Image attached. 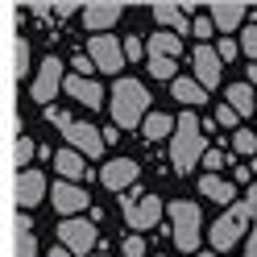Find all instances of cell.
<instances>
[{"instance_id": "obj_1", "label": "cell", "mask_w": 257, "mask_h": 257, "mask_svg": "<svg viewBox=\"0 0 257 257\" xmlns=\"http://www.w3.org/2000/svg\"><path fill=\"white\" fill-rule=\"evenodd\" d=\"M207 158V133H203V120H195V112H183L179 128L170 137V162L174 170H195V162Z\"/></svg>"}, {"instance_id": "obj_2", "label": "cell", "mask_w": 257, "mask_h": 257, "mask_svg": "<svg viewBox=\"0 0 257 257\" xmlns=\"http://www.w3.org/2000/svg\"><path fill=\"white\" fill-rule=\"evenodd\" d=\"M146 116H150V91L137 79H116L112 83V120L120 128H133L146 124Z\"/></svg>"}, {"instance_id": "obj_3", "label": "cell", "mask_w": 257, "mask_h": 257, "mask_svg": "<svg viewBox=\"0 0 257 257\" xmlns=\"http://www.w3.org/2000/svg\"><path fill=\"white\" fill-rule=\"evenodd\" d=\"M170 224H174V245H179L183 253H195V245H199V224H203V216H199V207L191 203V199H170Z\"/></svg>"}, {"instance_id": "obj_4", "label": "cell", "mask_w": 257, "mask_h": 257, "mask_svg": "<svg viewBox=\"0 0 257 257\" xmlns=\"http://www.w3.org/2000/svg\"><path fill=\"white\" fill-rule=\"evenodd\" d=\"M257 212V207L249 203V199H240V203H232L228 207V216H220L216 224H212V249H232L236 240H240V228H245V220Z\"/></svg>"}, {"instance_id": "obj_5", "label": "cell", "mask_w": 257, "mask_h": 257, "mask_svg": "<svg viewBox=\"0 0 257 257\" xmlns=\"http://www.w3.org/2000/svg\"><path fill=\"white\" fill-rule=\"evenodd\" d=\"M87 58L95 62V71L120 75V67H124V42H116L112 34H95V38L87 42Z\"/></svg>"}, {"instance_id": "obj_6", "label": "cell", "mask_w": 257, "mask_h": 257, "mask_svg": "<svg viewBox=\"0 0 257 257\" xmlns=\"http://www.w3.org/2000/svg\"><path fill=\"white\" fill-rule=\"evenodd\" d=\"M120 212H124V220H128V228L146 232V228H154V224L162 220V199H158V195H141V199H120Z\"/></svg>"}, {"instance_id": "obj_7", "label": "cell", "mask_w": 257, "mask_h": 257, "mask_svg": "<svg viewBox=\"0 0 257 257\" xmlns=\"http://www.w3.org/2000/svg\"><path fill=\"white\" fill-rule=\"evenodd\" d=\"M62 137H67L71 150H79L83 158H100L104 146H108V141L100 137V128H95V124H83V120H71L67 128H62Z\"/></svg>"}, {"instance_id": "obj_8", "label": "cell", "mask_w": 257, "mask_h": 257, "mask_svg": "<svg viewBox=\"0 0 257 257\" xmlns=\"http://www.w3.org/2000/svg\"><path fill=\"white\" fill-rule=\"evenodd\" d=\"M58 245L62 249H71V253H87L95 245V224L91 220H62L58 224Z\"/></svg>"}, {"instance_id": "obj_9", "label": "cell", "mask_w": 257, "mask_h": 257, "mask_svg": "<svg viewBox=\"0 0 257 257\" xmlns=\"http://www.w3.org/2000/svg\"><path fill=\"white\" fill-rule=\"evenodd\" d=\"M50 199H54V207H58V216L75 220V216L87 207V191L79 187V183H62V179H58V187L50 191Z\"/></svg>"}, {"instance_id": "obj_10", "label": "cell", "mask_w": 257, "mask_h": 257, "mask_svg": "<svg viewBox=\"0 0 257 257\" xmlns=\"http://www.w3.org/2000/svg\"><path fill=\"white\" fill-rule=\"evenodd\" d=\"M137 174H141V166L133 162V158H116V162H108V166L100 170V183H104L108 191H124V187L137 183Z\"/></svg>"}, {"instance_id": "obj_11", "label": "cell", "mask_w": 257, "mask_h": 257, "mask_svg": "<svg viewBox=\"0 0 257 257\" xmlns=\"http://www.w3.org/2000/svg\"><path fill=\"white\" fill-rule=\"evenodd\" d=\"M62 83V62L50 54V58H42V67H38V79H34V100H54V91Z\"/></svg>"}, {"instance_id": "obj_12", "label": "cell", "mask_w": 257, "mask_h": 257, "mask_svg": "<svg viewBox=\"0 0 257 257\" xmlns=\"http://www.w3.org/2000/svg\"><path fill=\"white\" fill-rule=\"evenodd\" d=\"M220 54L212 50V46H195V83L207 91V87H216L220 83Z\"/></svg>"}, {"instance_id": "obj_13", "label": "cell", "mask_w": 257, "mask_h": 257, "mask_svg": "<svg viewBox=\"0 0 257 257\" xmlns=\"http://www.w3.org/2000/svg\"><path fill=\"white\" fill-rule=\"evenodd\" d=\"M42 195H46V179L38 170H21L17 174V207H34V203H42Z\"/></svg>"}, {"instance_id": "obj_14", "label": "cell", "mask_w": 257, "mask_h": 257, "mask_svg": "<svg viewBox=\"0 0 257 257\" xmlns=\"http://www.w3.org/2000/svg\"><path fill=\"white\" fill-rule=\"evenodd\" d=\"M62 87H67V95H75V100H79V104H87V108H95V104L104 100L100 83H95V79H83V75H71Z\"/></svg>"}, {"instance_id": "obj_15", "label": "cell", "mask_w": 257, "mask_h": 257, "mask_svg": "<svg viewBox=\"0 0 257 257\" xmlns=\"http://www.w3.org/2000/svg\"><path fill=\"white\" fill-rule=\"evenodd\" d=\"M212 21L220 34H232V29L245 21V5H228V0H216L212 5Z\"/></svg>"}, {"instance_id": "obj_16", "label": "cell", "mask_w": 257, "mask_h": 257, "mask_svg": "<svg viewBox=\"0 0 257 257\" xmlns=\"http://www.w3.org/2000/svg\"><path fill=\"white\" fill-rule=\"evenodd\" d=\"M154 17H158V25L162 29H170V34H187V9H179V5H154Z\"/></svg>"}, {"instance_id": "obj_17", "label": "cell", "mask_w": 257, "mask_h": 257, "mask_svg": "<svg viewBox=\"0 0 257 257\" xmlns=\"http://www.w3.org/2000/svg\"><path fill=\"white\" fill-rule=\"evenodd\" d=\"M83 21H87V29H91V38L100 34V29H108V25H116L120 21V9L116 5H100V9H83Z\"/></svg>"}, {"instance_id": "obj_18", "label": "cell", "mask_w": 257, "mask_h": 257, "mask_svg": "<svg viewBox=\"0 0 257 257\" xmlns=\"http://www.w3.org/2000/svg\"><path fill=\"white\" fill-rule=\"evenodd\" d=\"M54 166H58V174H62V183L83 179V154H79V150H58V154H54Z\"/></svg>"}, {"instance_id": "obj_19", "label": "cell", "mask_w": 257, "mask_h": 257, "mask_svg": "<svg viewBox=\"0 0 257 257\" xmlns=\"http://www.w3.org/2000/svg\"><path fill=\"white\" fill-rule=\"evenodd\" d=\"M179 50H183V38L170 34V29H158L150 38V54H158V58H179Z\"/></svg>"}, {"instance_id": "obj_20", "label": "cell", "mask_w": 257, "mask_h": 257, "mask_svg": "<svg viewBox=\"0 0 257 257\" xmlns=\"http://www.w3.org/2000/svg\"><path fill=\"white\" fill-rule=\"evenodd\" d=\"M199 195L216 199V203H228V199H236V191H232V183H224L220 174H203L199 179Z\"/></svg>"}, {"instance_id": "obj_21", "label": "cell", "mask_w": 257, "mask_h": 257, "mask_svg": "<svg viewBox=\"0 0 257 257\" xmlns=\"http://www.w3.org/2000/svg\"><path fill=\"white\" fill-rule=\"evenodd\" d=\"M141 128H146V137H150V141H162V137H174V128H179V120H170L166 112H150Z\"/></svg>"}, {"instance_id": "obj_22", "label": "cell", "mask_w": 257, "mask_h": 257, "mask_svg": "<svg viewBox=\"0 0 257 257\" xmlns=\"http://www.w3.org/2000/svg\"><path fill=\"white\" fill-rule=\"evenodd\" d=\"M228 108H236L240 116H249V112H257V95L249 83H232L228 87Z\"/></svg>"}, {"instance_id": "obj_23", "label": "cell", "mask_w": 257, "mask_h": 257, "mask_svg": "<svg viewBox=\"0 0 257 257\" xmlns=\"http://www.w3.org/2000/svg\"><path fill=\"white\" fill-rule=\"evenodd\" d=\"M203 95H207V91L195 83V79H174V100H183L187 108H191V104L199 108V104H203Z\"/></svg>"}, {"instance_id": "obj_24", "label": "cell", "mask_w": 257, "mask_h": 257, "mask_svg": "<svg viewBox=\"0 0 257 257\" xmlns=\"http://www.w3.org/2000/svg\"><path fill=\"white\" fill-rule=\"evenodd\" d=\"M38 245H34V232H29V220L21 216L17 220V257H34Z\"/></svg>"}, {"instance_id": "obj_25", "label": "cell", "mask_w": 257, "mask_h": 257, "mask_svg": "<svg viewBox=\"0 0 257 257\" xmlns=\"http://www.w3.org/2000/svg\"><path fill=\"white\" fill-rule=\"evenodd\" d=\"M150 75H154V79H170V83H174V79H179V75H174V58L150 54Z\"/></svg>"}, {"instance_id": "obj_26", "label": "cell", "mask_w": 257, "mask_h": 257, "mask_svg": "<svg viewBox=\"0 0 257 257\" xmlns=\"http://www.w3.org/2000/svg\"><path fill=\"white\" fill-rule=\"evenodd\" d=\"M232 150H236V154H257V133H249V128H236Z\"/></svg>"}, {"instance_id": "obj_27", "label": "cell", "mask_w": 257, "mask_h": 257, "mask_svg": "<svg viewBox=\"0 0 257 257\" xmlns=\"http://www.w3.org/2000/svg\"><path fill=\"white\" fill-rule=\"evenodd\" d=\"M240 50H245V54L257 62V25H249L245 34H240Z\"/></svg>"}, {"instance_id": "obj_28", "label": "cell", "mask_w": 257, "mask_h": 257, "mask_svg": "<svg viewBox=\"0 0 257 257\" xmlns=\"http://www.w3.org/2000/svg\"><path fill=\"white\" fill-rule=\"evenodd\" d=\"M146 54H150V46H141L137 38L124 42V58H128V62H137V58H146Z\"/></svg>"}, {"instance_id": "obj_29", "label": "cell", "mask_w": 257, "mask_h": 257, "mask_svg": "<svg viewBox=\"0 0 257 257\" xmlns=\"http://www.w3.org/2000/svg\"><path fill=\"white\" fill-rule=\"evenodd\" d=\"M124 253H128V257H146V240H141L137 232H133V236H124Z\"/></svg>"}, {"instance_id": "obj_30", "label": "cell", "mask_w": 257, "mask_h": 257, "mask_svg": "<svg viewBox=\"0 0 257 257\" xmlns=\"http://www.w3.org/2000/svg\"><path fill=\"white\" fill-rule=\"evenodd\" d=\"M71 67H75V75H83V79H91V71H95V62H91L87 54H75V62H71Z\"/></svg>"}, {"instance_id": "obj_31", "label": "cell", "mask_w": 257, "mask_h": 257, "mask_svg": "<svg viewBox=\"0 0 257 257\" xmlns=\"http://www.w3.org/2000/svg\"><path fill=\"white\" fill-rule=\"evenodd\" d=\"M216 116H220V124H228V128H236V120H240V112H236V108H228V104H220V112H216Z\"/></svg>"}, {"instance_id": "obj_32", "label": "cell", "mask_w": 257, "mask_h": 257, "mask_svg": "<svg viewBox=\"0 0 257 257\" xmlns=\"http://www.w3.org/2000/svg\"><path fill=\"white\" fill-rule=\"evenodd\" d=\"M13 54H17V67H13V75L21 79V75H25V42H21V38L13 42Z\"/></svg>"}, {"instance_id": "obj_33", "label": "cell", "mask_w": 257, "mask_h": 257, "mask_svg": "<svg viewBox=\"0 0 257 257\" xmlns=\"http://www.w3.org/2000/svg\"><path fill=\"white\" fill-rule=\"evenodd\" d=\"M216 54H220L224 62H232V58H236V42H232V38H224V42L216 46Z\"/></svg>"}, {"instance_id": "obj_34", "label": "cell", "mask_w": 257, "mask_h": 257, "mask_svg": "<svg viewBox=\"0 0 257 257\" xmlns=\"http://www.w3.org/2000/svg\"><path fill=\"white\" fill-rule=\"evenodd\" d=\"M29 158H34V146H29V137H21L17 141V166H25Z\"/></svg>"}, {"instance_id": "obj_35", "label": "cell", "mask_w": 257, "mask_h": 257, "mask_svg": "<svg viewBox=\"0 0 257 257\" xmlns=\"http://www.w3.org/2000/svg\"><path fill=\"white\" fill-rule=\"evenodd\" d=\"M212 29H216V21H212V17H195V38H207Z\"/></svg>"}, {"instance_id": "obj_36", "label": "cell", "mask_w": 257, "mask_h": 257, "mask_svg": "<svg viewBox=\"0 0 257 257\" xmlns=\"http://www.w3.org/2000/svg\"><path fill=\"white\" fill-rule=\"evenodd\" d=\"M203 166H212V170H216V166H224V154H220V150H207V158H203Z\"/></svg>"}, {"instance_id": "obj_37", "label": "cell", "mask_w": 257, "mask_h": 257, "mask_svg": "<svg viewBox=\"0 0 257 257\" xmlns=\"http://www.w3.org/2000/svg\"><path fill=\"white\" fill-rule=\"evenodd\" d=\"M232 179H236V183H249V179H253V170H249V166H236Z\"/></svg>"}, {"instance_id": "obj_38", "label": "cell", "mask_w": 257, "mask_h": 257, "mask_svg": "<svg viewBox=\"0 0 257 257\" xmlns=\"http://www.w3.org/2000/svg\"><path fill=\"white\" fill-rule=\"evenodd\" d=\"M50 257H71V249H62V245H58V249H50Z\"/></svg>"}, {"instance_id": "obj_39", "label": "cell", "mask_w": 257, "mask_h": 257, "mask_svg": "<svg viewBox=\"0 0 257 257\" xmlns=\"http://www.w3.org/2000/svg\"><path fill=\"white\" fill-rule=\"evenodd\" d=\"M245 199H249V203H253V207H257V183H253V187H249V195H245Z\"/></svg>"}, {"instance_id": "obj_40", "label": "cell", "mask_w": 257, "mask_h": 257, "mask_svg": "<svg viewBox=\"0 0 257 257\" xmlns=\"http://www.w3.org/2000/svg\"><path fill=\"white\" fill-rule=\"evenodd\" d=\"M249 83H257V62H253V67H249Z\"/></svg>"}, {"instance_id": "obj_41", "label": "cell", "mask_w": 257, "mask_h": 257, "mask_svg": "<svg viewBox=\"0 0 257 257\" xmlns=\"http://www.w3.org/2000/svg\"><path fill=\"white\" fill-rule=\"evenodd\" d=\"M249 257H257V236H253V249H249Z\"/></svg>"}, {"instance_id": "obj_42", "label": "cell", "mask_w": 257, "mask_h": 257, "mask_svg": "<svg viewBox=\"0 0 257 257\" xmlns=\"http://www.w3.org/2000/svg\"><path fill=\"white\" fill-rule=\"evenodd\" d=\"M249 170H253V174H257V162H249Z\"/></svg>"}, {"instance_id": "obj_43", "label": "cell", "mask_w": 257, "mask_h": 257, "mask_svg": "<svg viewBox=\"0 0 257 257\" xmlns=\"http://www.w3.org/2000/svg\"><path fill=\"white\" fill-rule=\"evenodd\" d=\"M203 257H216V253H203Z\"/></svg>"}, {"instance_id": "obj_44", "label": "cell", "mask_w": 257, "mask_h": 257, "mask_svg": "<svg viewBox=\"0 0 257 257\" xmlns=\"http://www.w3.org/2000/svg\"><path fill=\"white\" fill-rule=\"evenodd\" d=\"M158 257H162V253H158Z\"/></svg>"}]
</instances>
